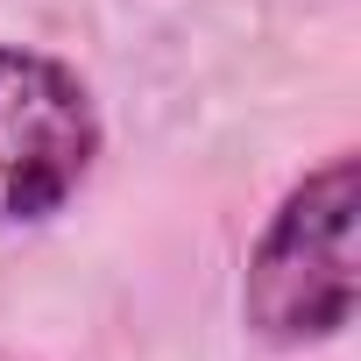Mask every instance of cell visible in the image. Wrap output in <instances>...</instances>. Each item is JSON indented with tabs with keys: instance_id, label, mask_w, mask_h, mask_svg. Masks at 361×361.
Returning a JSON list of instances; mask_svg holds the SVG:
<instances>
[{
	"instance_id": "6da1fadb",
	"label": "cell",
	"mask_w": 361,
	"mask_h": 361,
	"mask_svg": "<svg viewBox=\"0 0 361 361\" xmlns=\"http://www.w3.org/2000/svg\"><path fill=\"white\" fill-rule=\"evenodd\" d=\"M354 213H361L354 156L326 163L283 199L248 262V319L269 340H326L354 319Z\"/></svg>"
},
{
	"instance_id": "7a4b0ae2",
	"label": "cell",
	"mask_w": 361,
	"mask_h": 361,
	"mask_svg": "<svg viewBox=\"0 0 361 361\" xmlns=\"http://www.w3.org/2000/svg\"><path fill=\"white\" fill-rule=\"evenodd\" d=\"M99 121L85 85L36 57V50H0V227L57 213L92 170Z\"/></svg>"
}]
</instances>
